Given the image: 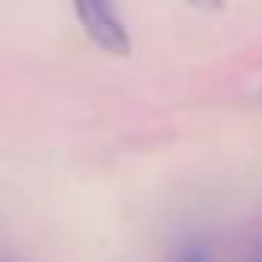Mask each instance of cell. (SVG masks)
I'll return each mask as SVG.
<instances>
[{"instance_id": "7a4b0ae2", "label": "cell", "mask_w": 262, "mask_h": 262, "mask_svg": "<svg viewBox=\"0 0 262 262\" xmlns=\"http://www.w3.org/2000/svg\"><path fill=\"white\" fill-rule=\"evenodd\" d=\"M173 262H210V253H207V247H201V244H188V247L179 250V256H176Z\"/></svg>"}, {"instance_id": "6da1fadb", "label": "cell", "mask_w": 262, "mask_h": 262, "mask_svg": "<svg viewBox=\"0 0 262 262\" xmlns=\"http://www.w3.org/2000/svg\"><path fill=\"white\" fill-rule=\"evenodd\" d=\"M74 16L99 50H105L111 56H129L133 40H129V31H126L114 4H105V0H77Z\"/></svg>"}, {"instance_id": "3957f363", "label": "cell", "mask_w": 262, "mask_h": 262, "mask_svg": "<svg viewBox=\"0 0 262 262\" xmlns=\"http://www.w3.org/2000/svg\"><path fill=\"white\" fill-rule=\"evenodd\" d=\"M250 262H262V253H259V256H256V259H250Z\"/></svg>"}]
</instances>
